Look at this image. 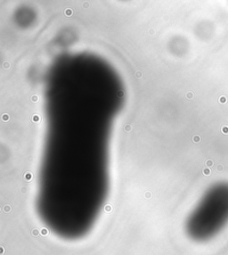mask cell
I'll list each match as a JSON object with an SVG mask.
<instances>
[{
    "mask_svg": "<svg viewBox=\"0 0 228 255\" xmlns=\"http://www.w3.org/2000/svg\"><path fill=\"white\" fill-rule=\"evenodd\" d=\"M40 121V117L38 115H34L32 116V122L34 123H38Z\"/></svg>",
    "mask_w": 228,
    "mask_h": 255,
    "instance_id": "6da1fadb",
    "label": "cell"
},
{
    "mask_svg": "<svg viewBox=\"0 0 228 255\" xmlns=\"http://www.w3.org/2000/svg\"><path fill=\"white\" fill-rule=\"evenodd\" d=\"M64 13H65L67 16H71V15H72V13H73V11H72V9L67 8L65 10Z\"/></svg>",
    "mask_w": 228,
    "mask_h": 255,
    "instance_id": "7a4b0ae2",
    "label": "cell"
},
{
    "mask_svg": "<svg viewBox=\"0 0 228 255\" xmlns=\"http://www.w3.org/2000/svg\"><path fill=\"white\" fill-rule=\"evenodd\" d=\"M2 120H3L4 122H8L9 120H10V117H9L8 115L4 114V115H2Z\"/></svg>",
    "mask_w": 228,
    "mask_h": 255,
    "instance_id": "3957f363",
    "label": "cell"
},
{
    "mask_svg": "<svg viewBox=\"0 0 228 255\" xmlns=\"http://www.w3.org/2000/svg\"><path fill=\"white\" fill-rule=\"evenodd\" d=\"M25 179L27 180H30V179H32V174L30 173V172H27L25 174Z\"/></svg>",
    "mask_w": 228,
    "mask_h": 255,
    "instance_id": "277c9868",
    "label": "cell"
},
{
    "mask_svg": "<svg viewBox=\"0 0 228 255\" xmlns=\"http://www.w3.org/2000/svg\"><path fill=\"white\" fill-rule=\"evenodd\" d=\"M31 101L33 103L38 102V96H36V95H34L31 97Z\"/></svg>",
    "mask_w": 228,
    "mask_h": 255,
    "instance_id": "5b68a950",
    "label": "cell"
},
{
    "mask_svg": "<svg viewBox=\"0 0 228 255\" xmlns=\"http://www.w3.org/2000/svg\"><path fill=\"white\" fill-rule=\"evenodd\" d=\"M135 75L136 76V78H141V77L143 76V73H142V72H140V71H136L135 73Z\"/></svg>",
    "mask_w": 228,
    "mask_h": 255,
    "instance_id": "8992f818",
    "label": "cell"
},
{
    "mask_svg": "<svg viewBox=\"0 0 228 255\" xmlns=\"http://www.w3.org/2000/svg\"><path fill=\"white\" fill-rule=\"evenodd\" d=\"M186 98H188V99H192V98H194V94L192 93V92H188V93L186 94Z\"/></svg>",
    "mask_w": 228,
    "mask_h": 255,
    "instance_id": "52a82bcc",
    "label": "cell"
},
{
    "mask_svg": "<svg viewBox=\"0 0 228 255\" xmlns=\"http://www.w3.org/2000/svg\"><path fill=\"white\" fill-rule=\"evenodd\" d=\"M221 129H222V131L224 132L225 134H228V127H227V126H223Z\"/></svg>",
    "mask_w": 228,
    "mask_h": 255,
    "instance_id": "ba28073f",
    "label": "cell"
},
{
    "mask_svg": "<svg viewBox=\"0 0 228 255\" xmlns=\"http://www.w3.org/2000/svg\"><path fill=\"white\" fill-rule=\"evenodd\" d=\"M201 140V137L200 136H194V141H195V143H198Z\"/></svg>",
    "mask_w": 228,
    "mask_h": 255,
    "instance_id": "9c48e42d",
    "label": "cell"
},
{
    "mask_svg": "<svg viewBox=\"0 0 228 255\" xmlns=\"http://www.w3.org/2000/svg\"><path fill=\"white\" fill-rule=\"evenodd\" d=\"M220 103L227 102V98H226V97H221V98H220Z\"/></svg>",
    "mask_w": 228,
    "mask_h": 255,
    "instance_id": "30bf717a",
    "label": "cell"
},
{
    "mask_svg": "<svg viewBox=\"0 0 228 255\" xmlns=\"http://www.w3.org/2000/svg\"><path fill=\"white\" fill-rule=\"evenodd\" d=\"M131 129H132V127H131L130 125H126V127H125V130L126 131H131Z\"/></svg>",
    "mask_w": 228,
    "mask_h": 255,
    "instance_id": "8fae6325",
    "label": "cell"
},
{
    "mask_svg": "<svg viewBox=\"0 0 228 255\" xmlns=\"http://www.w3.org/2000/svg\"><path fill=\"white\" fill-rule=\"evenodd\" d=\"M3 66H4V69H8L9 67H10V64L7 63V62H5V63H4V64H3Z\"/></svg>",
    "mask_w": 228,
    "mask_h": 255,
    "instance_id": "7c38bea8",
    "label": "cell"
},
{
    "mask_svg": "<svg viewBox=\"0 0 228 255\" xmlns=\"http://www.w3.org/2000/svg\"><path fill=\"white\" fill-rule=\"evenodd\" d=\"M118 96H123V92L122 91H119L118 93Z\"/></svg>",
    "mask_w": 228,
    "mask_h": 255,
    "instance_id": "4fadbf2b",
    "label": "cell"
},
{
    "mask_svg": "<svg viewBox=\"0 0 228 255\" xmlns=\"http://www.w3.org/2000/svg\"><path fill=\"white\" fill-rule=\"evenodd\" d=\"M208 165H212V162H210V161H209V162H208Z\"/></svg>",
    "mask_w": 228,
    "mask_h": 255,
    "instance_id": "5bb4252c",
    "label": "cell"
},
{
    "mask_svg": "<svg viewBox=\"0 0 228 255\" xmlns=\"http://www.w3.org/2000/svg\"><path fill=\"white\" fill-rule=\"evenodd\" d=\"M84 7H89V4H84Z\"/></svg>",
    "mask_w": 228,
    "mask_h": 255,
    "instance_id": "9a60e30c",
    "label": "cell"
}]
</instances>
